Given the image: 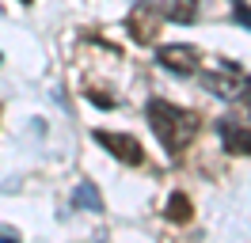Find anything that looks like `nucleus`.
Instances as JSON below:
<instances>
[{"label":"nucleus","mask_w":251,"mask_h":243,"mask_svg":"<svg viewBox=\"0 0 251 243\" xmlns=\"http://www.w3.org/2000/svg\"><path fill=\"white\" fill-rule=\"evenodd\" d=\"M149 122H152V133L160 137V145L172 152V156L187 148L190 137H194V129H198V118H194L190 110L172 106V103H164V99L149 103Z\"/></svg>","instance_id":"f257e3e1"},{"label":"nucleus","mask_w":251,"mask_h":243,"mask_svg":"<svg viewBox=\"0 0 251 243\" xmlns=\"http://www.w3.org/2000/svg\"><path fill=\"white\" fill-rule=\"evenodd\" d=\"M129 34L137 38V42H156L160 34V15H156V0H141L137 8H133V15H129Z\"/></svg>","instance_id":"f03ea898"},{"label":"nucleus","mask_w":251,"mask_h":243,"mask_svg":"<svg viewBox=\"0 0 251 243\" xmlns=\"http://www.w3.org/2000/svg\"><path fill=\"white\" fill-rule=\"evenodd\" d=\"M156 61L168 73H179V76L198 73V49H194V46H160Z\"/></svg>","instance_id":"7ed1b4c3"},{"label":"nucleus","mask_w":251,"mask_h":243,"mask_svg":"<svg viewBox=\"0 0 251 243\" xmlns=\"http://www.w3.org/2000/svg\"><path fill=\"white\" fill-rule=\"evenodd\" d=\"M95 141H99V145H103L110 156L126 160V164H141V160H145L141 145H137L133 137H126V133H107V129H99V133H95Z\"/></svg>","instance_id":"20e7f679"},{"label":"nucleus","mask_w":251,"mask_h":243,"mask_svg":"<svg viewBox=\"0 0 251 243\" xmlns=\"http://www.w3.org/2000/svg\"><path fill=\"white\" fill-rule=\"evenodd\" d=\"M217 137H221V145H225L228 152H240V156H248V152H251V129L244 125V122L221 118L217 122Z\"/></svg>","instance_id":"39448f33"},{"label":"nucleus","mask_w":251,"mask_h":243,"mask_svg":"<svg viewBox=\"0 0 251 243\" xmlns=\"http://www.w3.org/2000/svg\"><path fill=\"white\" fill-rule=\"evenodd\" d=\"M225 73H228V76L209 73V76H205V88L213 91V95H221V99H236L240 91L248 88V80H244V73H240L236 65H228V61H225Z\"/></svg>","instance_id":"423d86ee"},{"label":"nucleus","mask_w":251,"mask_h":243,"mask_svg":"<svg viewBox=\"0 0 251 243\" xmlns=\"http://www.w3.org/2000/svg\"><path fill=\"white\" fill-rule=\"evenodd\" d=\"M168 220H175V224L190 220V197L187 194H172L168 197Z\"/></svg>","instance_id":"0eeeda50"},{"label":"nucleus","mask_w":251,"mask_h":243,"mask_svg":"<svg viewBox=\"0 0 251 243\" xmlns=\"http://www.w3.org/2000/svg\"><path fill=\"white\" fill-rule=\"evenodd\" d=\"M76 205H88V209H99V194H95L92 186H80V190H76Z\"/></svg>","instance_id":"6e6552de"},{"label":"nucleus","mask_w":251,"mask_h":243,"mask_svg":"<svg viewBox=\"0 0 251 243\" xmlns=\"http://www.w3.org/2000/svg\"><path fill=\"white\" fill-rule=\"evenodd\" d=\"M248 106H251V99H248Z\"/></svg>","instance_id":"1a4fd4ad"}]
</instances>
